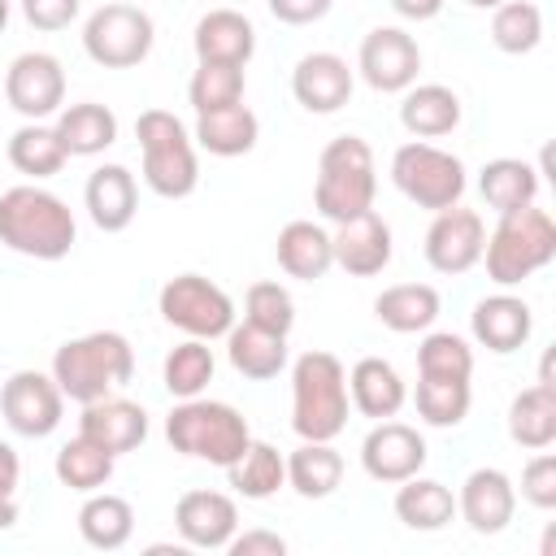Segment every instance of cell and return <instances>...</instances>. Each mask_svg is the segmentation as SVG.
Returning <instances> with one entry per match:
<instances>
[{
    "mask_svg": "<svg viewBox=\"0 0 556 556\" xmlns=\"http://www.w3.org/2000/svg\"><path fill=\"white\" fill-rule=\"evenodd\" d=\"M78 239L70 204L35 182L0 191V243L30 261H61Z\"/></svg>",
    "mask_w": 556,
    "mask_h": 556,
    "instance_id": "6da1fadb",
    "label": "cell"
},
{
    "mask_svg": "<svg viewBox=\"0 0 556 556\" xmlns=\"http://www.w3.org/2000/svg\"><path fill=\"white\" fill-rule=\"evenodd\" d=\"M65 400L91 404L104 395H117L135 374V348L117 330H91L78 339H65L48 369Z\"/></svg>",
    "mask_w": 556,
    "mask_h": 556,
    "instance_id": "7a4b0ae2",
    "label": "cell"
},
{
    "mask_svg": "<svg viewBox=\"0 0 556 556\" xmlns=\"http://www.w3.org/2000/svg\"><path fill=\"white\" fill-rule=\"evenodd\" d=\"M348 369L334 352H304L291 365V430L300 439L334 443L348 430Z\"/></svg>",
    "mask_w": 556,
    "mask_h": 556,
    "instance_id": "3957f363",
    "label": "cell"
},
{
    "mask_svg": "<svg viewBox=\"0 0 556 556\" xmlns=\"http://www.w3.org/2000/svg\"><path fill=\"white\" fill-rule=\"evenodd\" d=\"M482 261H486V278L495 287H521L526 278L547 269L556 261V222H552V213L539 208V204L500 213L495 230L482 243Z\"/></svg>",
    "mask_w": 556,
    "mask_h": 556,
    "instance_id": "277c9868",
    "label": "cell"
},
{
    "mask_svg": "<svg viewBox=\"0 0 556 556\" xmlns=\"http://www.w3.org/2000/svg\"><path fill=\"white\" fill-rule=\"evenodd\" d=\"M165 439H169L174 452L226 469L252 443V430H248V417L235 404H226V400H200L195 395V400H178L169 408Z\"/></svg>",
    "mask_w": 556,
    "mask_h": 556,
    "instance_id": "5b68a950",
    "label": "cell"
},
{
    "mask_svg": "<svg viewBox=\"0 0 556 556\" xmlns=\"http://www.w3.org/2000/svg\"><path fill=\"white\" fill-rule=\"evenodd\" d=\"M378 195V169H374V152L361 135H339L321 148L317 156V187H313V208L326 222H348L361 217L365 208H374Z\"/></svg>",
    "mask_w": 556,
    "mask_h": 556,
    "instance_id": "8992f818",
    "label": "cell"
},
{
    "mask_svg": "<svg viewBox=\"0 0 556 556\" xmlns=\"http://www.w3.org/2000/svg\"><path fill=\"white\" fill-rule=\"evenodd\" d=\"M135 139L143 152V182L161 200H187L200 187V161L191 130L169 109H143L135 117Z\"/></svg>",
    "mask_w": 556,
    "mask_h": 556,
    "instance_id": "52a82bcc",
    "label": "cell"
},
{
    "mask_svg": "<svg viewBox=\"0 0 556 556\" xmlns=\"http://www.w3.org/2000/svg\"><path fill=\"white\" fill-rule=\"evenodd\" d=\"M391 182L417 208L443 213V208L460 204V195L469 187V169H465V161L456 152L434 148L426 139H413V143H400L395 148V156H391Z\"/></svg>",
    "mask_w": 556,
    "mask_h": 556,
    "instance_id": "ba28073f",
    "label": "cell"
},
{
    "mask_svg": "<svg viewBox=\"0 0 556 556\" xmlns=\"http://www.w3.org/2000/svg\"><path fill=\"white\" fill-rule=\"evenodd\" d=\"M156 313L187 339L204 343L226 339V330L235 326V300L204 274H174L156 295Z\"/></svg>",
    "mask_w": 556,
    "mask_h": 556,
    "instance_id": "9c48e42d",
    "label": "cell"
},
{
    "mask_svg": "<svg viewBox=\"0 0 556 556\" xmlns=\"http://www.w3.org/2000/svg\"><path fill=\"white\" fill-rule=\"evenodd\" d=\"M156 43V26L139 4L113 0L100 4L87 22H83V52L104 65V70H130L139 65Z\"/></svg>",
    "mask_w": 556,
    "mask_h": 556,
    "instance_id": "30bf717a",
    "label": "cell"
},
{
    "mask_svg": "<svg viewBox=\"0 0 556 556\" xmlns=\"http://www.w3.org/2000/svg\"><path fill=\"white\" fill-rule=\"evenodd\" d=\"M0 413H4V421H9L13 434H22V439H48L61 426L65 395H61V387H56L52 374L17 369L0 387Z\"/></svg>",
    "mask_w": 556,
    "mask_h": 556,
    "instance_id": "8fae6325",
    "label": "cell"
},
{
    "mask_svg": "<svg viewBox=\"0 0 556 556\" xmlns=\"http://www.w3.org/2000/svg\"><path fill=\"white\" fill-rule=\"evenodd\" d=\"M4 100L26 122H43L65 104V70L52 52H22L4 70Z\"/></svg>",
    "mask_w": 556,
    "mask_h": 556,
    "instance_id": "7c38bea8",
    "label": "cell"
},
{
    "mask_svg": "<svg viewBox=\"0 0 556 556\" xmlns=\"http://www.w3.org/2000/svg\"><path fill=\"white\" fill-rule=\"evenodd\" d=\"M356 70L361 78L374 87V91H404L417 83V70H421V48L417 39L404 30V26H374L365 39H361V52H356Z\"/></svg>",
    "mask_w": 556,
    "mask_h": 556,
    "instance_id": "4fadbf2b",
    "label": "cell"
},
{
    "mask_svg": "<svg viewBox=\"0 0 556 556\" xmlns=\"http://www.w3.org/2000/svg\"><path fill=\"white\" fill-rule=\"evenodd\" d=\"M482 243H486V222L473 208L452 204V208L434 213L421 252L434 274H469L482 261Z\"/></svg>",
    "mask_w": 556,
    "mask_h": 556,
    "instance_id": "5bb4252c",
    "label": "cell"
},
{
    "mask_svg": "<svg viewBox=\"0 0 556 556\" xmlns=\"http://www.w3.org/2000/svg\"><path fill=\"white\" fill-rule=\"evenodd\" d=\"M426 439L421 430L404 426V421H378L365 443H361V469L374 478V482H387V486H400L404 478L421 473L426 469Z\"/></svg>",
    "mask_w": 556,
    "mask_h": 556,
    "instance_id": "9a60e30c",
    "label": "cell"
},
{
    "mask_svg": "<svg viewBox=\"0 0 556 556\" xmlns=\"http://www.w3.org/2000/svg\"><path fill=\"white\" fill-rule=\"evenodd\" d=\"M174 530L195 552H226L239 530V508L226 491H187L174 504Z\"/></svg>",
    "mask_w": 556,
    "mask_h": 556,
    "instance_id": "2e32d148",
    "label": "cell"
},
{
    "mask_svg": "<svg viewBox=\"0 0 556 556\" xmlns=\"http://www.w3.org/2000/svg\"><path fill=\"white\" fill-rule=\"evenodd\" d=\"M356 74L339 52H304L291 70V96L304 113H339L352 100Z\"/></svg>",
    "mask_w": 556,
    "mask_h": 556,
    "instance_id": "e0dca14e",
    "label": "cell"
},
{
    "mask_svg": "<svg viewBox=\"0 0 556 556\" xmlns=\"http://www.w3.org/2000/svg\"><path fill=\"white\" fill-rule=\"evenodd\" d=\"M456 513L465 517V526L473 534H500V530H508V521L517 513V486H513V478L504 469H495V465L473 469L460 482V491H456Z\"/></svg>",
    "mask_w": 556,
    "mask_h": 556,
    "instance_id": "ac0fdd59",
    "label": "cell"
},
{
    "mask_svg": "<svg viewBox=\"0 0 556 556\" xmlns=\"http://www.w3.org/2000/svg\"><path fill=\"white\" fill-rule=\"evenodd\" d=\"M330 243H334V265L348 269L352 278H374V274H382V269L391 265V252H395L391 226H387L374 208H365L361 217L339 222L334 235H330Z\"/></svg>",
    "mask_w": 556,
    "mask_h": 556,
    "instance_id": "d6986e66",
    "label": "cell"
},
{
    "mask_svg": "<svg viewBox=\"0 0 556 556\" xmlns=\"http://www.w3.org/2000/svg\"><path fill=\"white\" fill-rule=\"evenodd\" d=\"M534 330V313L521 295H508V291H495V295H482L469 313V334L495 352V356H508L517 352Z\"/></svg>",
    "mask_w": 556,
    "mask_h": 556,
    "instance_id": "ffe728a7",
    "label": "cell"
},
{
    "mask_svg": "<svg viewBox=\"0 0 556 556\" xmlns=\"http://www.w3.org/2000/svg\"><path fill=\"white\" fill-rule=\"evenodd\" d=\"M78 434H87L91 443H100V447L113 452V456H126V452H135V447L148 439V413H143V404H135V400L104 395V400L83 404Z\"/></svg>",
    "mask_w": 556,
    "mask_h": 556,
    "instance_id": "44dd1931",
    "label": "cell"
},
{
    "mask_svg": "<svg viewBox=\"0 0 556 556\" xmlns=\"http://www.w3.org/2000/svg\"><path fill=\"white\" fill-rule=\"evenodd\" d=\"M83 204H87V217L96 222V230H104V235L126 230L135 222V213H139L135 174L126 165H100V169H91V178L83 187Z\"/></svg>",
    "mask_w": 556,
    "mask_h": 556,
    "instance_id": "7402d4cb",
    "label": "cell"
},
{
    "mask_svg": "<svg viewBox=\"0 0 556 556\" xmlns=\"http://www.w3.org/2000/svg\"><path fill=\"white\" fill-rule=\"evenodd\" d=\"M348 400L361 417H374V421H387L404 408L408 400V387L400 378V369L382 356H361L352 369H348Z\"/></svg>",
    "mask_w": 556,
    "mask_h": 556,
    "instance_id": "603a6c76",
    "label": "cell"
},
{
    "mask_svg": "<svg viewBox=\"0 0 556 556\" xmlns=\"http://www.w3.org/2000/svg\"><path fill=\"white\" fill-rule=\"evenodd\" d=\"M191 48H195V61L248 65L256 52V26L239 9H208L191 30Z\"/></svg>",
    "mask_w": 556,
    "mask_h": 556,
    "instance_id": "cb8c5ba5",
    "label": "cell"
},
{
    "mask_svg": "<svg viewBox=\"0 0 556 556\" xmlns=\"http://www.w3.org/2000/svg\"><path fill=\"white\" fill-rule=\"evenodd\" d=\"M274 256H278V269L287 278H300V282H313V278H326V269L334 265V243H330V230L308 222V217H295L278 230V243H274Z\"/></svg>",
    "mask_w": 556,
    "mask_h": 556,
    "instance_id": "d4e9b609",
    "label": "cell"
},
{
    "mask_svg": "<svg viewBox=\"0 0 556 556\" xmlns=\"http://www.w3.org/2000/svg\"><path fill=\"white\" fill-rule=\"evenodd\" d=\"M400 126L413 139H443L460 126V96L443 83H413L400 91Z\"/></svg>",
    "mask_w": 556,
    "mask_h": 556,
    "instance_id": "484cf974",
    "label": "cell"
},
{
    "mask_svg": "<svg viewBox=\"0 0 556 556\" xmlns=\"http://www.w3.org/2000/svg\"><path fill=\"white\" fill-rule=\"evenodd\" d=\"M52 126H56L65 156H100L104 148L117 143V113L96 100H78L70 109H61Z\"/></svg>",
    "mask_w": 556,
    "mask_h": 556,
    "instance_id": "4316f807",
    "label": "cell"
},
{
    "mask_svg": "<svg viewBox=\"0 0 556 556\" xmlns=\"http://www.w3.org/2000/svg\"><path fill=\"white\" fill-rule=\"evenodd\" d=\"M439 308L443 300L430 282H395L374 300V317L395 334H426L439 321Z\"/></svg>",
    "mask_w": 556,
    "mask_h": 556,
    "instance_id": "83f0119b",
    "label": "cell"
},
{
    "mask_svg": "<svg viewBox=\"0 0 556 556\" xmlns=\"http://www.w3.org/2000/svg\"><path fill=\"white\" fill-rule=\"evenodd\" d=\"M226 356H230V369L252 378V382H269L287 369V334H274V330H261L252 321L243 326H230L226 330Z\"/></svg>",
    "mask_w": 556,
    "mask_h": 556,
    "instance_id": "f1b7e54d",
    "label": "cell"
},
{
    "mask_svg": "<svg viewBox=\"0 0 556 556\" xmlns=\"http://www.w3.org/2000/svg\"><path fill=\"white\" fill-rule=\"evenodd\" d=\"M208 156H248L261 139V122L256 113L239 100L230 109H213V113H195V135H191Z\"/></svg>",
    "mask_w": 556,
    "mask_h": 556,
    "instance_id": "f546056e",
    "label": "cell"
},
{
    "mask_svg": "<svg viewBox=\"0 0 556 556\" xmlns=\"http://www.w3.org/2000/svg\"><path fill=\"white\" fill-rule=\"evenodd\" d=\"M391 508H395L400 526L430 534V530H443V526L456 517V495H452V486H443L439 478H421V473H413V478L400 482Z\"/></svg>",
    "mask_w": 556,
    "mask_h": 556,
    "instance_id": "4dcf8cb0",
    "label": "cell"
},
{
    "mask_svg": "<svg viewBox=\"0 0 556 556\" xmlns=\"http://www.w3.org/2000/svg\"><path fill=\"white\" fill-rule=\"evenodd\" d=\"M508 439L526 452H543L556 443V387H526L508 404Z\"/></svg>",
    "mask_w": 556,
    "mask_h": 556,
    "instance_id": "1f68e13d",
    "label": "cell"
},
{
    "mask_svg": "<svg viewBox=\"0 0 556 556\" xmlns=\"http://www.w3.org/2000/svg\"><path fill=\"white\" fill-rule=\"evenodd\" d=\"M343 482V456L321 439H300V447L287 456V486L300 500H326Z\"/></svg>",
    "mask_w": 556,
    "mask_h": 556,
    "instance_id": "d6a6232c",
    "label": "cell"
},
{
    "mask_svg": "<svg viewBox=\"0 0 556 556\" xmlns=\"http://www.w3.org/2000/svg\"><path fill=\"white\" fill-rule=\"evenodd\" d=\"M78 534L96 552L126 547L130 534H135V508H130V500L109 495V491H91L83 500V508H78Z\"/></svg>",
    "mask_w": 556,
    "mask_h": 556,
    "instance_id": "836d02e7",
    "label": "cell"
},
{
    "mask_svg": "<svg viewBox=\"0 0 556 556\" xmlns=\"http://www.w3.org/2000/svg\"><path fill=\"white\" fill-rule=\"evenodd\" d=\"M478 191L495 213L526 208L539 200V169L521 156H495L478 169Z\"/></svg>",
    "mask_w": 556,
    "mask_h": 556,
    "instance_id": "e575fe53",
    "label": "cell"
},
{
    "mask_svg": "<svg viewBox=\"0 0 556 556\" xmlns=\"http://www.w3.org/2000/svg\"><path fill=\"white\" fill-rule=\"evenodd\" d=\"M226 482L243 495V500H269L287 486V456L274 443L252 439L230 465H226Z\"/></svg>",
    "mask_w": 556,
    "mask_h": 556,
    "instance_id": "d590c367",
    "label": "cell"
},
{
    "mask_svg": "<svg viewBox=\"0 0 556 556\" xmlns=\"http://www.w3.org/2000/svg\"><path fill=\"white\" fill-rule=\"evenodd\" d=\"M65 148L56 139V126H43V122H26L9 135V165L26 178H52L65 169Z\"/></svg>",
    "mask_w": 556,
    "mask_h": 556,
    "instance_id": "8d00e7d4",
    "label": "cell"
},
{
    "mask_svg": "<svg viewBox=\"0 0 556 556\" xmlns=\"http://www.w3.org/2000/svg\"><path fill=\"white\" fill-rule=\"evenodd\" d=\"M217 374V361H213V348L204 339H182L165 352V365H161V382L174 400H195L204 395V387L213 382Z\"/></svg>",
    "mask_w": 556,
    "mask_h": 556,
    "instance_id": "74e56055",
    "label": "cell"
},
{
    "mask_svg": "<svg viewBox=\"0 0 556 556\" xmlns=\"http://www.w3.org/2000/svg\"><path fill=\"white\" fill-rule=\"evenodd\" d=\"M113 465H117V456L113 452H104L100 443H91L87 434H74L61 452H56V482L61 486H70V491H78V495H91V491H100L109 478H113Z\"/></svg>",
    "mask_w": 556,
    "mask_h": 556,
    "instance_id": "f35d334b",
    "label": "cell"
},
{
    "mask_svg": "<svg viewBox=\"0 0 556 556\" xmlns=\"http://www.w3.org/2000/svg\"><path fill=\"white\" fill-rule=\"evenodd\" d=\"M417 417L434 430H452L469 417V404H473V391H469V378H421L417 374Z\"/></svg>",
    "mask_w": 556,
    "mask_h": 556,
    "instance_id": "ab89813d",
    "label": "cell"
},
{
    "mask_svg": "<svg viewBox=\"0 0 556 556\" xmlns=\"http://www.w3.org/2000/svg\"><path fill=\"white\" fill-rule=\"evenodd\" d=\"M491 43L508 56H526L543 43V13L530 0H504L491 9Z\"/></svg>",
    "mask_w": 556,
    "mask_h": 556,
    "instance_id": "60d3db41",
    "label": "cell"
},
{
    "mask_svg": "<svg viewBox=\"0 0 556 556\" xmlns=\"http://www.w3.org/2000/svg\"><path fill=\"white\" fill-rule=\"evenodd\" d=\"M187 100L195 113H213V109H230L243 100V65H226V61H200L191 83H187Z\"/></svg>",
    "mask_w": 556,
    "mask_h": 556,
    "instance_id": "b9f144b4",
    "label": "cell"
},
{
    "mask_svg": "<svg viewBox=\"0 0 556 556\" xmlns=\"http://www.w3.org/2000/svg\"><path fill=\"white\" fill-rule=\"evenodd\" d=\"M417 374L421 378H469L473 374V348L452 330H430L417 343Z\"/></svg>",
    "mask_w": 556,
    "mask_h": 556,
    "instance_id": "7bdbcfd3",
    "label": "cell"
},
{
    "mask_svg": "<svg viewBox=\"0 0 556 556\" xmlns=\"http://www.w3.org/2000/svg\"><path fill=\"white\" fill-rule=\"evenodd\" d=\"M243 321L274 330V334H291L295 326V300L282 282H252L243 295Z\"/></svg>",
    "mask_w": 556,
    "mask_h": 556,
    "instance_id": "ee69618b",
    "label": "cell"
},
{
    "mask_svg": "<svg viewBox=\"0 0 556 556\" xmlns=\"http://www.w3.org/2000/svg\"><path fill=\"white\" fill-rule=\"evenodd\" d=\"M521 500L534 504L539 513L556 508V456L547 447L526 460V469H521Z\"/></svg>",
    "mask_w": 556,
    "mask_h": 556,
    "instance_id": "f6af8a7d",
    "label": "cell"
},
{
    "mask_svg": "<svg viewBox=\"0 0 556 556\" xmlns=\"http://www.w3.org/2000/svg\"><path fill=\"white\" fill-rule=\"evenodd\" d=\"M83 0H22V17L35 30H65L78 17Z\"/></svg>",
    "mask_w": 556,
    "mask_h": 556,
    "instance_id": "bcb514c9",
    "label": "cell"
},
{
    "mask_svg": "<svg viewBox=\"0 0 556 556\" xmlns=\"http://www.w3.org/2000/svg\"><path fill=\"white\" fill-rule=\"evenodd\" d=\"M230 556H282L287 552V539L274 534V530H235V539L226 543Z\"/></svg>",
    "mask_w": 556,
    "mask_h": 556,
    "instance_id": "7dc6e473",
    "label": "cell"
},
{
    "mask_svg": "<svg viewBox=\"0 0 556 556\" xmlns=\"http://www.w3.org/2000/svg\"><path fill=\"white\" fill-rule=\"evenodd\" d=\"M265 4H269V13H274L278 22H287V26H308V22H321L334 0H265Z\"/></svg>",
    "mask_w": 556,
    "mask_h": 556,
    "instance_id": "c3c4849f",
    "label": "cell"
},
{
    "mask_svg": "<svg viewBox=\"0 0 556 556\" xmlns=\"http://www.w3.org/2000/svg\"><path fill=\"white\" fill-rule=\"evenodd\" d=\"M391 9L408 22H430V17L443 13V0H391Z\"/></svg>",
    "mask_w": 556,
    "mask_h": 556,
    "instance_id": "681fc988",
    "label": "cell"
},
{
    "mask_svg": "<svg viewBox=\"0 0 556 556\" xmlns=\"http://www.w3.org/2000/svg\"><path fill=\"white\" fill-rule=\"evenodd\" d=\"M17 521V482L0 478V530H9Z\"/></svg>",
    "mask_w": 556,
    "mask_h": 556,
    "instance_id": "f907efd6",
    "label": "cell"
},
{
    "mask_svg": "<svg viewBox=\"0 0 556 556\" xmlns=\"http://www.w3.org/2000/svg\"><path fill=\"white\" fill-rule=\"evenodd\" d=\"M465 4H473V9H495V4H504V0H465Z\"/></svg>",
    "mask_w": 556,
    "mask_h": 556,
    "instance_id": "816d5d0a",
    "label": "cell"
},
{
    "mask_svg": "<svg viewBox=\"0 0 556 556\" xmlns=\"http://www.w3.org/2000/svg\"><path fill=\"white\" fill-rule=\"evenodd\" d=\"M9 26V0H0V30Z\"/></svg>",
    "mask_w": 556,
    "mask_h": 556,
    "instance_id": "f5cc1de1",
    "label": "cell"
}]
</instances>
